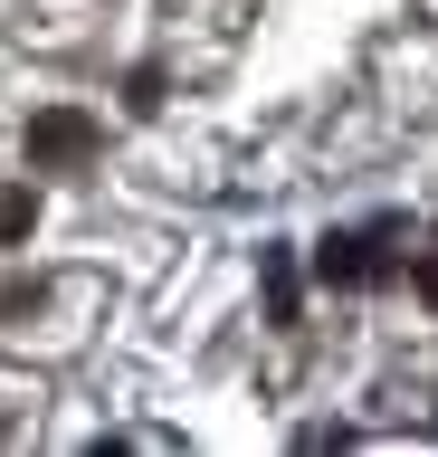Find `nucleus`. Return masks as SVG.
Here are the masks:
<instances>
[{
    "label": "nucleus",
    "mask_w": 438,
    "mask_h": 457,
    "mask_svg": "<svg viewBox=\"0 0 438 457\" xmlns=\"http://www.w3.org/2000/svg\"><path fill=\"white\" fill-rule=\"evenodd\" d=\"M95 143H105V124L87 105H38L29 114V171H77V162H95Z\"/></svg>",
    "instance_id": "f257e3e1"
},
{
    "label": "nucleus",
    "mask_w": 438,
    "mask_h": 457,
    "mask_svg": "<svg viewBox=\"0 0 438 457\" xmlns=\"http://www.w3.org/2000/svg\"><path fill=\"white\" fill-rule=\"evenodd\" d=\"M391 220H372V228H334V238H324L315 248V277L324 286H372V277H391Z\"/></svg>",
    "instance_id": "f03ea898"
},
{
    "label": "nucleus",
    "mask_w": 438,
    "mask_h": 457,
    "mask_svg": "<svg viewBox=\"0 0 438 457\" xmlns=\"http://www.w3.org/2000/svg\"><path fill=\"white\" fill-rule=\"evenodd\" d=\"M29 228H38V191L20 181V191H0V248H20Z\"/></svg>",
    "instance_id": "7ed1b4c3"
},
{
    "label": "nucleus",
    "mask_w": 438,
    "mask_h": 457,
    "mask_svg": "<svg viewBox=\"0 0 438 457\" xmlns=\"http://www.w3.org/2000/svg\"><path fill=\"white\" fill-rule=\"evenodd\" d=\"M267 314L295 324V257H286V248H267Z\"/></svg>",
    "instance_id": "20e7f679"
},
{
    "label": "nucleus",
    "mask_w": 438,
    "mask_h": 457,
    "mask_svg": "<svg viewBox=\"0 0 438 457\" xmlns=\"http://www.w3.org/2000/svg\"><path fill=\"white\" fill-rule=\"evenodd\" d=\"M124 105H134V114L162 105V67H134V77H124Z\"/></svg>",
    "instance_id": "39448f33"
},
{
    "label": "nucleus",
    "mask_w": 438,
    "mask_h": 457,
    "mask_svg": "<svg viewBox=\"0 0 438 457\" xmlns=\"http://www.w3.org/2000/svg\"><path fill=\"white\" fill-rule=\"evenodd\" d=\"M409 286H419V305H438V238L419 248V267H409Z\"/></svg>",
    "instance_id": "423d86ee"
}]
</instances>
